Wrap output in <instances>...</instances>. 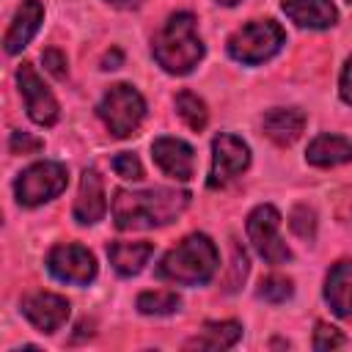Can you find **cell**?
Returning a JSON list of instances; mask_svg holds the SVG:
<instances>
[{
	"instance_id": "30bf717a",
	"label": "cell",
	"mask_w": 352,
	"mask_h": 352,
	"mask_svg": "<svg viewBox=\"0 0 352 352\" xmlns=\"http://www.w3.org/2000/svg\"><path fill=\"white\" fill-rule=\"evenodd\" d=\"M16 85H19V94L25 99L28 116L38 126H52L60 118V104L52 96V91L44 85V80L38 77V72L33 69V63H28V60L19 63V69H16Z\"/></svg>"
},
{
	"instance_id": "2e32d148",
	"label": "cell",
	"mask_w": 352,
	"mask_h": 352,
	"mask_svg": "<svg viewBox=\"0 0 352 352\" xmlns=\"http://www.w3.org/2000/svg\"><path fill=\"white\" fill-rule=\"evenodd\" d=\"M261 129L275 146H292L305 129V113L297 107H272L270 113H264Z\"/></svg>"
},
{
	"instance_id": "484cf974",
	"label": "cell",
	"mask_w": 352,
	"mask_h": 352,
	"mask_svg": "<svg viewBox=\"0 0 352 352\" xmlns=\"http://www.w3.org/2000/svg\"><path fill=\"white\" fill-rule=\"evenodd\" d=\"M113 170L121 176V179H129V182H140L143 179V165L140 160L132 154V151H121L113 157Z\"/></svg>"
},
{
	"instance_id": "ffe728a7",
	"label": "cell",
	"mask_w": 352,
	"mask_h": 352,
	"mask_svg": "<svg viewBox=\"0 0 352 352\" xmlns=\"http://www.w3.org/2000/svg\"><path fill=\"white\" fill-rule=\"evenodd\" d=\"M242 338V324L234 319H223V322H206L204 330L198 336H192L187 341V349H231L236 346V341Z\"/></svg>"
},
{
	"instance_id": "7c38bea8",
	"label": "cell",
	"mask_w": 352,
	"mask_h": 352,
	"mask_svg": "<svg viewBox=\"0 0 352 352\" xmlns=\"http://www.w3.org/2000/svg\"><path fill=\"white\" fill-rule=\"evenodd\" d=\"M151 157L154 162L162 168V173H168L176 182H187L192 176L195 168V151L190 143H184L182 138H157L151 143Z\"/></svg>"
},
{
	"instance_id": "9a60e30c",
	"label": "cell",
	"mask_w": 352,
	"mask_h": 352,
	"mask_svg": "<svg viewBox=\"0 0 352 352\" xmlns=\"http://www.w3.org/2000/svg\"><path fill=\"white\" fill-rule=\"evenodd\" d=\"M280 8L294 25L308 30H327L338 19L333 0H283Z\"/></svg>"
},
{
	"instance_id": "f546056e",
	"label": "cell",
	"mask_w": 352,
	"mask_h": 352,
	"mask_svg": "<svg viewBox=\"0 0 352 352\" xmlns=\"http://www.w3.org/2000/svg\"><path fill=\"white\" fill-rule=\"evenodd\" d=\"M118 63H121V50H113V52H107V55H104L102 69H118Z\"/></svg>"
},
{
	"instance_id": "8992f818",
	"label": "cell",
	"mask_w": 352,
	"mask_h": 352,
	"mask_svg": "<svg viewBox=\"0 0 352 352\" xmlns=\"http://www.w3.org/2000/svg\"><path fill=\"white\" fill-rule=\"evenodd\" d=\"M69 184V170L63 162H55V160H41V162H33L28 165L16 182H14V192H16V201L22 206H41L52 198H58Z\"/></svg>"
},
{
	"instance_id": "cb8c5ba5",
	"label": "cell",
	"mask_w": 352,
	"mask_h": 352,
	"mask_svg": "<svg viewBox=\"0 0 352 352\" xmlns=\"http://www.w3.org/2000/svg\"><path fill=\"white\" fill-rule=\"evenodd\" d=\"M289 226L300 239L314 242V236H316V214H314L311 206H294V212L289 217Z\"/></svg>"
},
{
	"instance_id": "4fadbf2b",
	"label": "cell",
	"mask_w": 352,
	"mask_h": 352,
	"mask_svg": "<svg viewBox=\"0 0 352 352\" xmlns=\"http://www.w3.org/2000/svg\"><path fill=\"white\" fill-rule=\"evenodd\" d=\"M107 212V195H104V182L96 168H85L80 179V190L74 198V220L80 226H94L104 217Z\"/></svg>"
},
{
	"instance_id": "277c9868",
	"label": "cell",
	"mask_w": 352,
	"mask_h": 352,
	"mask_svg": "<svg viewBox=\"0 0 352 352\" xmlns=\"http://www.w3.org/2000/svg\"><path fill=\"white\" fill-rule=\"evenodd\" d=\"M286 33L275 19H250L228 36V55L245 66H258L280 52Z\"/></svg>"
},
{
	"instance_id": "1f68e13d",
	"label": "cell",
	"mask_w": 352,
	"mask_h": 352,
	"mask_svg": "<svg viewBox=\"0 0 352 352\" xmlns=\"http://www.w3.org/2000/svg\"><path fill=\"white\" fill-rule=\"evenodd\" d=\"M214 3H217V6H228V8H231V6H236V3H242V0H214Z\"/></svg>"
},
{
	"instance_id": "d6986e66",
	"label": "cell",
	"mask_w": 352,
	"mask_h": 352,
	"mask_svg": "<svg viewBox=\"0 0 352 352\" xmlns=\"http://www.w3.org/2000/svg\"><path fill=\"white\" fill-rule=\"evenodd\" d=\"M154 253V245L151 242H113L107 248V256H110V264L113 270L121 275V278H132L138 275L148 258Z\"/></svg>"
},
{
	"instance_id": "603a6c76",
	"label": "cell",
	"mask_w": 352,
	"mask_h": 352,
	"mask_svg": "<svg viewBox=\"0 0 352 352\" xmlns=\"http://www.w3.org/2000/svg\"><path fill=\"white\" fill-rule=\"evenodd\" d=\"M261 300L267 302H286L292 294H294V283L286 278V275H267L261 283H258V292H256Z\"/></svg>"
},
{
	"instance_id": "4dcf8cb0",
	"label": "cell",
	"mask_w": 352,
	"mask_h": 352,
	"mask_svg": "<svg viewBox=\"0 0 352 352\" xmlns=\"http://www.w3.org/2000/svg\"><path fill=\"white\" fill-rule=\"evenodd\" d=\"M104 3H110V6H116V8H138L143 0H104Z\"/></svg>"
},
{
	"instance_id": "ac0fdd59",
	"label": "cell",
	"mask_w": 352,
	"mask_h": 352,
	"mask_svg": "<svg viewBox=\"0 0 352 352\" xmlns=\"http://www.w3.org/2000/svg\"><path fill=\"white\" fill-rule=\"evenodd\" d=\"M305 160L316 168H336L344 162H352V140H346L344 135H316L308 143Z\"/></svg>"
},
{
	"instance_id": "44dd1931",
	"label": "cell",
	"mask_w": 352,
	"mask_h": 352,
	"mask_svg": "<svg viewBox=\"0 0 352 352\" xmlns=\"http://www.w3.org/2000/svg\"><path fill=\"white\" fill-rule=\"evenodd\" d=\"M173 104H176L179 118H182V121H184L190 129L201 132V129L209 124V110H206V102H204L198 94H192V91H179V94H176V99H173Z\"/></svg>"
},
{
	"instance_id": "52a82bcc",
	"label": "cell",
	"mask_w": 352,
	"mask_h": 352,
	"mask_svg": "<svg viewBox=\"0 0 352 352\" xmlns=\"http://www.w3.org/2000/svg\"><path fill=\"white\" fill-rule=\"evenodd\" d=\"M248 236L267 264L292 261V250L280 236V212L272 204H261L248 214Z\"/></svg>"
},
{
	"instance_id": "7a4b0ae2",
	"label": "cell",
	"mask_w": 352,
	"mask_h": 352,
	"mask_svg": "<svg viewBox=\"0 0 352 352\" xmlns=\"http://www.w3.org/2000/svg\"><path fill=\"white\" fill-rule=\"evenodd\" d=\"M154 60L168 72V74H190L201 60H204V41L198 36L195 16L190 11H176L168 16L162 30L151 41Z\"/></svg>"
},
{
	"instance_id": "7402d4cb",
	"label": "cell",
	"mask_w": 352,
	"mask_h": 352,
	"mask_svg": "<svg viewBox=\"0 0 352 352\" xmlns=\"http://www.w3.org/2000/svg\"><path fill=\"white\" fill-rule=\"evenodd\" d=\"M179 305H182V297L170 289H154V292L138 294V311L146 316H168L179 311Z\"/></svg>"
},
{
	"instance_id": "ba28073f",
	"label": "cell",
	"mask_w": 352,
	"mask_h": 352,
	"mask_svg": "<svg viewBox=\"0 0 352 352\" xmlns=\"http://www.w3.org/2000/svg\"><path fill=\"white\" fill-rule=\"evenodd\" d=\"M250 165V148L242 138L231 135V132H220L212 140V168H209V179L206 184L212 190L231 184L242 170H248Z\"/></svg>"
},
{
	"instance_id": "83f0119b",
	"label": "cell",
	"mask_w": 352,
	"mask_h": 352,
	"mask_svg": "<svg viewBox=\"0 0 352 352\" xmlns=\"http://www.w3.org/2000/svg\"><path fill=\"white\" fill-rule=\"evenodd\" d=\"M41 60H44V66H47V72L52 74V77H58V80H63L66 77V55L60 52V50H55V47H50V50H44L41 52Z\"/></svg>"
},
{
	"instance_id": "d6a6232c",
	"label": "cell",
	"mask_w": 352,
	"mask_h": 352,
	"mask_svg": "<svg viewBox=\"0 0 352 352\" xmlns=\"http://www.w3.org/2000/svg\"><path fill=\"white\" fill-rule=\"evenodd\" d=\"M346 3H352V0H346Z\"/></svg>"
},
{
	"instance_id": "5b68a950",
	"label": "cell",
	"mask_w": 352,
	"mask_h": 352,
	"mask_svg": "<svg viewBox=\"0 0 352 352\" xmlns=\"http://www.w3.org/2000/svg\"><path fill=\"white\" fill-rule=\"evenodd\" d=\"M96 113L113 138H129L146 118V99L129 82H116L104 91L96 104Z\"/></svg>"
},
{
	"instance_id": "4316f807",
	"label": "cell",
	"mask_w": 352,
	"mask_h": 352,
	"mask_svg": "<svg viewBox=\"0 0 352 352\" xmlns=\"http://www.w3.org/2000/svg\"><path fill=\"white\" fill-rule=\"evenodd\" d=\"M44 143L28 132H11V140H8V148L11 154H36Z\"/></svg>"
},
{
	"instance_id": "5bb4252c",
	"label": "cell",
	"mask_w": 352,
	"mask_h": 352,
	"mask_svg": "<svg viewBox=\"0 0 352 352\" xmlns=\"http://www.w3.org/2000/svg\"><path fill=\"white\" fill-rule=\"evenodd\" d=\"M41 19H44V6H41V0H22L19 8L14 11V19H11L6 36H3L6 52H8V55L22 52V50L30 44V38L38 33Z\"/></svg>"
},
{
	"instance_id": "8fae6325",
	"label": "cell",
	"mask_w": 352,
	"mask_h": 352,
	"mask_svg": "<svg viewBox=\"0 0 352 352\" xmlns=\"http://www.w3.org/2000/svg\"><path fill=\"white\" fill-rule=\"evenodd\" d=\"M22 316L38 330V333H55L69 319V300L55 292H30L19 302Z\"/></svg>"
},
{
	"instance_id": "e0dca14e",
	"label": "cell",
	"mask_w": 352,
	"mask_h": 352,
	"mask_svg": "<svg viewBox=\"0 0 352 352\" xmlns=\"http://www.w3.org/2000/svg\"><path fill=\"white\" fill-rule=\"evenodd\" d=\"M324 300L336 316H352V261H336L324 278Z\"/></svg>"
},
{
	"instance_id": "9c48e42d",
	"label": "cell",
	"mask_w": 352,
	"mask_h": 352,
	"mask_svg": "<svg viewBox=\"0 0 352 352\" xmlns=\"http://www.w3.org/2000/svg\"><path fill=\"white\" fill-rule=\"evenodd\" d=\"M47 270L63 280V283H74V286H88L96 278V258L85 245L77 242H60L50 250L47 256Z\"/></svg>"
},
{
	"instance_id": "d4e9b609",
	"label": "cell",
	"mask_w": 352,
	"mask_h": 352,
	"mask_svg": "<svg viewBox=\"0 0 352 352\" xmlns=\"http://www.w3.org/2000/svg\"><path fill=\"white\" fill-rule=\"evenodd\" d=\"M344 344H346V338H344V333H341L338 327H333V324H327V322H319V324H316V330H314V349L330 352V349H338V346H344Z\"/></svg>"
},
{
	"instance_id": "3957f363",
	"label": "cell",
	"mask_w": 352,
	"mask_h": 352,
	"mask_svg": "<svg viewBox=\"0 0 352 352\" xmlns=\"http://www.w3.org/2000/svg\"><path fill=\"white\" fill-rule=\"evenodd\" d=\"M217 267H220L217 245L206 234H190L162 256L157 275L170 283L201 286L214 278Z\"/></svg>"
},
{
	"instance_id": "6da1fadb",
	"label": "cell",
	"mask_w": 352,
	"mask_h": 352,
	"mask_svg": "<svg viewBox=\"0 0 352 352\" xmlns=\"http://www.w3.org/2000/svg\"><path fill=\"white\" fill-rule=\"evenodd\" d=\"M190 204L187 190L154 187V190H116L113 220L121 231L160 228L173 223Z\"/></svg>"
},
{
	"instance_id": "f1b7e54d",
	"label": "cell",
	"mask_w": 352,
	"mask_h": 352,
	"mask_svg": "<svg viewBox=\"0 0 352 352\" xmlns=\"http://www.w3.org/2000/svg\"><path fill=\"white\" fill-rule=\"evenodd\" d=\"M338 94L346 104H352V58L346 60L344 72H341V80H338Z\"/></svg>"
}]
</instances>
